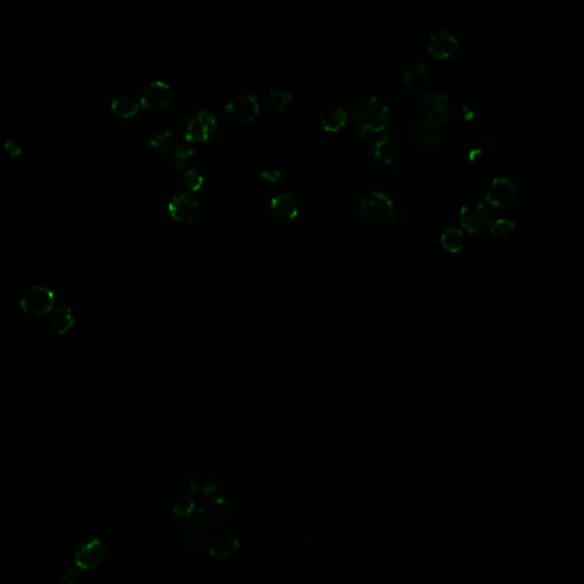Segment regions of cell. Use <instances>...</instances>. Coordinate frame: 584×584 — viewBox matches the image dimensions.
<instances>
[{
    "label": "cell",
    "instance_id": "obj_1",
    "mask_svg": "<svg viewBox=\"0 0 584 584\" xmlns=\"http://www.w3.org/2000/svg\"><path fill=\"white\" fill-rule=\"evenodd\" d=\"M354 121L359 133L376 134L387 129L391 121V111L387 103L376 95H367L352 106Z\"/></svg>",
    "mask_w": 584,
    "mask_h": 584
},
{
    "label": "cell",
    "instance_id": "obj_2",
    "mask_svg": "<svg viewBox=\"0 0 584 584\" xmlns=\"http://www.w3.org/2000/svg\"><path fill=\"white\" fill-rule=\"evenodd\" d=\"M359 212L371 225L385 226L396 216V208L387 193L370 188L359 205Z\"/></svg>",
    "mask_w": 584,
    "mask_h": 584
},
{
    "label": "cell",
    "instance_id": "obj_3",
    "mask_svg": "<svg viewBox=\"0 0 584 584\" xmlns=\"http://www.w3.org/2000/svg\"><path fill=\"white\" fill-rule=\"evenodd\" d=\"M233 507L227 498L215 496L207 501L198 511V518L201 528L210 532L222 530L231 521Z\"/></svg>",
    "mask_w": 584,
    "mask_h": 584
},
{
    "label": "cell",
    "instance_id": "obj_4",
    "mask_svg": "<svg viewBox=\"0 0 584 584\" xmlns=\"http://www.w3.org/2000/svg\"><path fill=\"white\" fill-rule=\"evenodd\" d=\"M56 305L55 291L45 285H34L29 287L20 298L21 309L32 317L51 314Z\"/></svg>",
    "mask_w": 584,
    "mask_h": 584
},
{
    "label": "cell",
    "instance_id": "obj_5",
    "mask_svg": "<svg viewBox=\"0 0 584 584\" xmlns=\"http://www.w3.org/2000/svg\"><path fill=\"white\" fill-rule=\"evenodd\" d=\"M216 117L209 110H199L186 120L183 128L185 140L191 143H203L211 140L216 134Z\"/></svg>",
    "mask_w": 584,
    "mask_h": 584
},
{
    "label": "cell",
    "instance_id": "obj_6",
    "mask_svg": "<svg viewBox=\"0 0 584 584\" xmlns=\"http://www.w3.org/2000/svg\"><path fill=\"white\" fill-rule=\"evenodd\" d=\"M459 222L462 227L471 233H482L488 230L493 222L490 209L481 201H471L462 205Z\"/></svg>",
    "mask_w": 584,
    "mask_h": 584
},
{
    "label": "cell",
    "instance_id": "obj_7",
    "mask_svg": "<svg viewBox=\"0 0 584 584\" xmlns=\"http://www.w3.org/2000/svg\"><path fill=\"white\" fill-rule=\"evenodd\" d=\"M452 106L448 95L443 91H428L421 101L422 119L439 127L450 116Z\"/></svg>",
    "mask_w": 584,
    "mask_h": 584
},
{
    "label": "cell",
    "instance_id": "obj_8",
    "mask_svg": "<svg viewBox=\"0 0 584 584\" xmlns=\"http://www.w3.org/2000/svg\"><path fill=\"white\" fill-rule=\"evenodd\" d=\"M258 112H260L258 98L250 93L234 95L227 101L225 106V113L227 114V117L237 123L252 121Z\"/></svg>",
    "mask_w": 584,
    "mask_h": 584
},
{
    "label": "cell",
    "instance_id": "obj_9",
    "mask_svg": "<svg viewBox=\"0 0 584 584\" xmlns=\"http://www.w3.org/2000/svg\"><path fill=\"white\" fill-rule=\"evenodd\" d=\"M518 186L513 178L508 176H496L488 183L485 198L491 205L505 208L515 201Z\"/></svg>",
    "mask_w": 584,
    "mask_h": 584
},
{
    "label": "cell",
    "instance_id": "obj_10",
    "mask_svg": "<svg viewBox=\"0 0 584 584\" xmlns=\"http://www.w3.org/2000/svg\"><path fill=\"white\" fill-rule=\"evenodd\" d=\"M369 146L371 158L380 165H391L396 159L399 145L396 135L391 130L385 129L374 134Z\"/></svg>",
    "mask_w": 584,
    "mask_h": 584
},
{
    "label": "cell",
    "instance_id": "obj_11",
    "mask_svg": "<svg viewBox=\"0 0 584 584\" xmlns=\"http://www.w3.org/2000/svg\"><path fill=\"white\" fill-rule=\"evenodd\" d=\"M220 483V473L208 466H198L188 475V486L195 496H205L214 493Z\"/></svg>",
    "mask_w": 584,
    "mask_h": 584
},
{
    "label": "cell",
    "instance_id": "obj_12",
    "mask_svg": "<svg viewBox=\"0 0 584 584\" xmlns=\"http://www.w3.org/2000/svg\"><path fill=\"white\" fill-rule=\"evenodd\" d=\"M170 86L163 80H154L143 89L140 102L148 111H160L170 104Z\"/></svg>",
    "mask_w": 584,
    "mask_h": 584
},
{
    "label": "cell",
    "instance_id": "obj_13",
    "mask_svg": "<svg viewBox=\"0 0 584 584\" xmlns=\"http://www.w3.org/2000/svg\"><path fill=\"white\" fill-rule=\"evenodd\" d=\"M270 210L280 224L289 225L296 220L298 210H299L296 195L291 192L277 194L275 197L272 198Z\"/></svg>",
    "mask_w": 584,
    "mask_h": 584
},
{
    "label": "cell",
    "instance_id": "obj_14",
    "mask_svg": "<svg viewBox=\"0 0 584 584\" xmlns=\"http://www.w3.org/2000/svg\"><path fill=\"white\" fill-rule=\"evenodd\" d=\"M409 140L414 145H425L429 148L439 145L441 143V133L437 125L426 121L425 119L411 120L408 123Z\"/></svg>",
    "mask_w": 584,
    "mask_h": 584
},
{
    "label": "cell",
    "instance_id": "obj_15",
    "mask_svg": "<svg viewBox=\"0 0 584 584\" xmlns=\"http://www.w3.org/2000/svg\"><path fill=\"white\" fill-rule=\"evenodd\" d=\"M426 46L431 54L439 58H445L452 56L458 51L459 41L456 39V34L448 29H439L429 36Z\"/></svg>",
    "mask_w": 584,
    "mask_h": 584
},
{
    "label": "cell",
    "instance_id": "obj_16",
    "mask_svg": "<svg viewBox=\"0 0 584 584\" xmlns=\"http://www.w3.org/2000/svg\"><path fill=\"white\" fill-rule=\"evenodd\" d=\"M403 79L411 93L424 94L431 87V74L424 63L414 61L405 68Z\"/></svg>",
    "mask_w": 584,
    "mask_h": 584
},
{
    "label": "cell",
    "instance_id": "obj_17",
    "mask_svg": "<svg viewBox=\"0 0 584 584\" xmlns=\"http://www.w3.org/2000/svg\"><path fill=\"white\" fill-rule=\"evenodd\" d=\"M169 212L178 222H192L197 217L199 200L191 193L175 195L169 203Z\"/></svg>",
    "mask_w": 584,
    "mask_h": 584
},
{
    "label": "cell",
    "instance_id": "obj_18",
    "mask_svg": "<svg viewBox=\"0 0 584 584\" xmlns=\"http://www.w3.org/2000/svg\"><path fill=\"white\" fill-rule=\"evenodd\" d=\"M104 545L98 539L83 542L76 553V564L83 570H94L104 557Z\"/></svg>",
    "mask_w": 584,
    "mask_h": 584
},
{
    "label": "cell",
    "instance_id": "obj_19",
    "mask_svg": "<svg viewBox=\"0 0 584 584\" xmlns=\"http://www.w3.org/2000/svg\"><path fill=\"white\" fill-rule=\"evenodd\" d=\"M240 541L237 536L227 532H222L215 536L214 539L211 540L210 545H209V553L211 557L215 559L230 558L234 556L235 553L239 551Z\"/></svg>",
    "mask_w": 584,
    "mask_h": 584
},
{
    "label": "cell",
    "instance_id": "obj_20",
    "mask_svg": "<svg viewBox=\"0 0 584 584\" xmlns=\"http://www.w3.org/2000/svg\"><path fill=\"white\" fill-rule=\"evenodd\" d=\"M163 157L167 167L171 170L178 171L195 157V150L176 142L167 153L163 154Z\"/></svg>",
    "mask_w": 584,
    "mask_h": 584
},
{
    "label": "cell",
    "instance_id": "obj_21",
    "mask_svg": "<svg viewBox=\"0 0 584 584\" xmlns=\"http://www.w3.org/2000/svg\"><path fill=\"white\" fill-rule=\"evenodd\" d=\"M76 319H74L73 311L71 306L68 304H57L54 311L51 313V324L53 330L57 334L63 336L68 334V331L73 329Z\"/></svg>",
    "mask_w": 584,
    "mask_h": 584
},
{
    "label": "cell",
    "instance_id": "obj_22",
    "mask_svg": "<svg viewBox=\"0 0 584 584\" xmlns=\"http://www.w3.org/2000/svg\"><path fill=\"white\" fill-rule=\"evenodd\" d=\"M348 114L345 108L340 106H331L325 108L321 116V123L325 130H339L345 125Z\"/></svg>",
    "mask_w": 584,
    "mask_h": 584
},
{
    "label": "cell",
    "instance_id": "obj_23",
    "mask_svg": "<svg viewBox=\"0 0 584 584\" xmlns=\"http://www.w3.org/2000/svg\"><path fill=\"white\" fill-rule=\"evenodd\" d=\"M183 540L188 550L195 553H203L209 543V536L205 528L198 526L188 528L183 534Z\"/></svg>",
    "mask_w": 584,
    "mask_h": 584
},
{
    "label": "cell",
    "instance_id": "obj_24",
    "mask_svg": "<svg viewBox=\"0 0 584 584\" xmlns=\"http://www.w3.org/2000/svg\"><path fill=\"white\" fill-rule=\"evenodd\" d=\"M441 242L443 247L450 252H459L465 245V233L460 228L450 226L443 231L441 235Z\"/></svg>",
    "mask_w": 584,
    "mask_h": 584
},
{
    "label": "cell",
    "instance_id": "obj_25",
    "mask_svg": "<svg viewBox=\"0 0 584 584\" xmlns=\"http://www.w3.org/2000/svg\"><path fill=\"white\" fill-rule=\"evenodd\" d=\"M111 108L114 113H117L118 116L123 118L133 117L140 110L138 103L129 95H119V96L113 98Z\"/></svg>",
    "mask_w": 584,
    "mask_h": 584
},
{
    "label": "cell",
    "instance_id": "obj_26",
    "mask_svg": "<svg viewBox=\"0 0 584 584\" xmlns=\"http://www.w3.org/2000/svg\"><path fill=\"white\" fill-rule=\"evenodd\" d=\"M148 142H150V145L161 155L167 153L176 144L174 134L165 129H158L154 131L153 134L150 136Z\"/></svg>",
    "mask_w": 584,
    "mask_h": 584
},
{
    "label": "cell",
    "instance_id": "obj_27",
    "mask_svg": "<svg viewBox=\"0 0 584 584\" xmlns=\"http://www.w3.org/2000/svg\"><path fill=\"white\" fill-rule=\"evenodd\" d=\"M292 101V96L288 91L282 89H274L270 91L265 98V104L270 110L275 112L285 111Z\"/></svg>",
    "mask_w": 584,
    "mask_h": 584
},
{
    "label": "cell",
    "instance_id": "obj_28",
    "mask_svg": "<svg viewBox=\"0 0 584 584\" xmlns=\"http://www.w3.org/2000/svg\"><path fill=\"white\" fill-rule=\"evenodd\" d=\"M195 502L190 496H180L173 507V515L180 522H188L193 517Z\"/></svg>",
    "mask_w": 584,
    "mask_h": 584
},
{
    "label": "cell",
    "instance_id": "obj_29",
    "mask_svg": "<svg viewBox=\"0 0 584 584\" xmlns=\"http://www.w3.org/2000/svg\"><path fill=\"white\" fill-rule=\"evenodd\" d=\"M515 228H516V224L513 220L507 217H502L492 222L490 231L496 239H508L513 235Z\"/></svg>",
    "mask_w": 584,
    "mask_h": 584
},
{
    "label": "cell",
    "instance_id": "obj_30",
    "mask_svg": "<svg viewBox=\"0 0 584 584\" xmlns=\"http://www.w3.org/2000/svg\"><path fill=\"white\" fill-rule=\"evenodd\" d=\"M182 183L188 190L198 191L203 184V177L200 175L199 171L191 168L184 171L182 175Z\"/></svg>",
    "mask_w": 584,
    "mask_h": 584
},
{
    "label": "cell",
    "instance_id": "obj_31",
    "mask_svg": "<svg viewBox=\"0 0 584 584\" xmlns=\"http://www.w3.org/2000/svg\"><path fill=\"white\" fill-rule=\"evenodd\" d=\"M81 579V573L77 568H68L62 575L63 584H76Z\"/></svg>",
    "mask_w": 584,
    "mask_h": 584
},
{
    "label": "cell",
    "instance_id": "obj_32",
    "mask_svg": "<svg viewBox=\"0 0 584 584\" xmlns=\"http://www.w3.org/2000/svg\"><path fill=\"white\" fill-rule=\"evenodd\" d=\"M4 148H5V151L13 158L19 157L21 154V151H22L20 143L16 142L15 140H11V138L6 140L5 144H4Z\"/></svg>",
    "mask_w": 584,
    "mask_h": 584
},
{
    "label": "cell",
    "instance_id": "obj_33",
    "mask_svg": "<svg viewBox=\"0 0 584 584\" xmlns=\"http://www.w3.org/2000/svg\"><path fill=\"white\" fill-rule=\"evenodd\" d=\"M500 142H501V140H500L498 136H486L483 137L482 140H479L478 142L476 143V145L481 148H494V146L499 145Z\"/></svg>",
    "mask_w": 584,
    "mask_h": 584
},
{
    "label": "cell",
    "instance_id": "obj_34",
    "mask_svg": "<svg viewBox=\"0 0 584 584\" xmlns=\"http://www.w3.org/2000/svg\"><path fill=\"white\" fill-rule=\"evenodd\" d=\"M262 177L268 182H279L282 178V173L277 169H267L262 173Z\"/></svg>",
    "mask_w": 584,
    "mask_h": 584
},
{
    "label": "cell",
    "instance_id": "obj_35",
    "mask_svg": "<svg viewBox=\"0 0 584 584\" xmlns=\"http://www.w3.org/2000/svg\"><path fill=\"white\" fill-rule=\"evenodd\" d=\"M473 114H475V111H473V108H467V106H463V116H465L467 119H471V118H473Z\"/></svg>",
    "mask_w": 584,
    "mask_h": 584
}]
</instances>
